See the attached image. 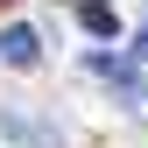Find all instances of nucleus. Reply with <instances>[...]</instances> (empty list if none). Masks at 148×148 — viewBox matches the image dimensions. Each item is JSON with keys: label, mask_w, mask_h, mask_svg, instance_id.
<instances>
[{"label": "nucleus", "mask_w": 148, "mask_h": 148, "mask_svg": "<svg viewBox=\"0 0 148 148\" xmlns=\"http://www.w3.org/2000/svg\"><path fill=\"white\" fill-rule=\"evenodd\" d=\"M0 57H7L14 71H28V64H35V28H28V21H14V28H0Z\"/></svg>", "instance_id": "f257e3e1"}, {"label": "nucleus", "mask_w": 148, "mask_h": 148, "mask_svg": "<svg viewBox=\"0 0 148 148\" xmlns=\"http://www.w3.org/2000/svg\"><path fill=\"white\" fill-rule=\"evenodd\" d=\"M78 21H85L92 35H113V7H106V0H85V7H78Z\"/></svg>", "instance_id": "f03ea898"}, {"label": "nucleus", "mask_w": 148, "mask_h": 148, "mask_svg": "<svg viewBox=\"0 0 148 148\" xmlns=\"http://www.w3.org/2000/svg\"><path fill=\"white\" fill-rule=\"evenodd\" d=\"M134 49H141V57H148V28H141V42H134Z\"/></svg>", "instance_id": "7ed1b4c3"}]
</instances>
